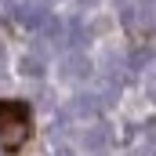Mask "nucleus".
Returning a JSON list of instances; mask_svg holds the SVG:
<instances>
[{
  "label": "nucleus",
  "instance_id": "12",
  "mask_svg": "<svg viewBox=\"0 0 156 156\" xmlns=\"http://www.w3.org/2000/svg\"><path fill=\"white\" fill-rule=\"evenodd\" d=\"M58 156H73V153H69V149H58Z\"/></svg>",
  "mask_w": 156,
  "mask_h": 156
},
{
  "label": "nucleus",
  "instance_id": "5",
  "mask_svg": "<svg viewBox=\"0 0 156 156\" xmlns=\"http://www.w3.org/2000/svg\"><path fill=\"white\" fill-rule=\"evenodd\" d=\"M83 145H87V149H102V145H105V131H102V127L87 131V134H83Z\"/></svg>",
  "mask_w": 156,
  "mask_h": 156
},
{
  "label": "nucleus",
  "instance_id": "8",
  "mask_svg": "<svg viewBox=\"0 0 156 156\" xmlns=\"http://www.w3.org/2000/svg\"><path fill=\"white\" fill-rule=\"evenodd\" d=\"M149 58H153V55H149V47H145V51H134L131 66H134V69H142V66H149Z\"/></svg>",
  "mask_w": 156,
  "mask_h": 156
},
{
  "label": "nucleus",
  "instance_id": "3",
  "mask_svg": "<svg viewBox=\"0 0 156 156\" xmlns=\"http://www.w3.org/2000/svg\"><path fill=\"white\" fill-rule=\"evenodd\" d=\"M73 113H76V116H94V113H98V102H94L91 94H80L76 102H73Z\"/></svg>",
  "mask_w": 156,
  "mask_h": 156
},
{
  "label": "nucleus",
  "instance_id": "10",
  "mask_svg": "<svg viewBox=\"0 0 156 156\" xmlns=\"http://www.w3.org/2000/svg\"><path fill=\"white\" fill-rule=\"evenodd\" d=\"M80 4H83V7H94V4H98V0H80Z\"/></svg>",
  "mask_w": 156,
  "mask_h": 156
},
{
  "label": "nucleus",
  "instance_id": "4",
  "mask_svg": "<svg viewBox=\"0 0 156 156\" xmlns=\"http://www.w3.org/2000/svg\"><path fill=\"white\" fill-rule=\"evenodd\" d=\"M66 73H69V76H87V73H91V62H87L83 55H73V58H69V69H66Z\"/></svg>",
  "mask_w": 156,
  "mask_h": 156
},
{
  "label": "nucleus",
  "instance_id": "6",
  "mask_svg": "<svg viewBox=\"0 0 156 156\" xmlns=\"http://www.w3.org/2000/svg\"><path fill=\"white\" fill-rule=\"evenodd\" d=\"M22 73H29V76H44V62L33 58V55H29V58H22Z\"/></svg>",
  "mask_w": 156,
  "mask_h": 156
},
{
  "label": "nucleus",
  "instance_id": "11",
  "mask_svg": "<svg viewBox=\"0 0 156 156\" xmlns=\"http://www.w3.org/2000/svg\"><path fill=\"white\" fill-rule=\"evenodd\" d=\"M4 58H7V51H4V44H0V66H4Z\"/></svg>",
  "mask_w": 156,
  "mask_h": 156
},
{
  "label": "nucleus",
  "instance_id": "7",
  "mask_svg": "<svg viewBox=\"0 0 156 156\" xmlns=\"http://www.w3.org/2000/svg\"><path fill=\"white\" fill-rule=\"evenodd\" d=\"M44 26H47V33H51V44H62V22H58V18H47V22H44Z\"/></svg>",
  "mask_w": 156,
  "mask_h": 156
},
{
  "label": "nucleus",
  "instance_id": "2",
  "mask_svg": "<svg viewBox=\"0 0 156 156\" xmlns=\"http://www.w3.org/2000/svg\"><path fill=\"white\" fill-rule=\"evenodd\" d=\"M15 18H18V26H26V29H40V26L47 22V4H44V0H18Z\"/></svg>",
  "mask_w": 156,
  "mask_h": 156
},
{
  "label": "nucleus",
  "instance_id": "1",
  "mask_svg": "<svg viewBox=\"0 0 156 156\" xmlns=\"http://www.w3.org/2000/svg\"><path fill=\"white\" fill-rule=\"evenodd\" d=\"M29 138V105L26 102H0V149L18 153Z\"/></svg>",
  "mask_w": 156,
  "mask_h": 156
},
{
  "label": "nucleus",
  "instance_id": "9",
  "mask_svg": "<svg viewBox=\"0 0 156 156\" xmlns=\"http://www.w3.org/2000/svg\"><path fill=\"white\" fill-rule=\"evenodd\" d=\"M69 33H73V37H69L73 44H80V40H87V37H83V26H80V22H73V29H69Z\"/></svg>",
  "mask_w": 156,
  "mask_h": 156
}]
</instances>
